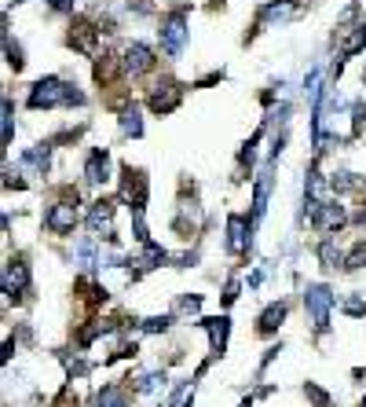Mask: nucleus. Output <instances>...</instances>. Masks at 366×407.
Listing matches in <instances>:
<instances>
[{"instance_id": "nucleus-28", "label": "nucleus", "mask_w": 366, "mask_h": 407, "mask_svg": "<svg viewBox=\"0 0 366 407\" xmlns=\"http://www.w3.org/2000/svg\"><path fill=\"white\" fill-rule=\"evenodd\" d=\"M191 397H194V386H183V389H176L173 407H191Z\"/></svg>"}, {"instance_id": "nucleus-2", "label": "nucleus", "mask_w": 366, "mask_h": 407, "mask_svg": "<svg viewBox=\"0 0 366 407\" xmlns=\"http://www.w3.org/2000/svg\"><path fill=\"white\" fill-rule=\"evenodd\" d=\"M330 304H333V290L322 286V283H311L304 290V309L311 315V327L315 330H326L330 327Z\"/></svg>"}, {"instance_id": "nucleus-18", "label": "nucleus", "mask_w": 366, "mask_h": 407, "mask_svg": "<svg viewBox=\"0 0 366 407\" xmlns=\"http://www.w3.org/2000/svg\"><path fill=\"white\" fill-rule=\"evenodd\" d=\"M121 132L125 136H143V118H139L136 107H125L121 110Z\"/></svg>"}, {"instance_id": "nucleus-19", "label": "nucleus", "mask_w": 366, "mask_h": 407, "mask_svg": "<svg viewBox=\"0 0 366 407\" xmlns=\"http://www.w3.org/2000/svg\"><path fill=\"white\" fill-rule=\"evenodd\" d=\"M48 155H51V147H48V144H41V147H33V150H26V158H22V165H30V169H37V173H44V169H48Z\"/></svg>"}, {"instance_id": "nucleus-20", "label": "nucleus", "mask_w": 366, "mask_h": 407, "mask_svg": "<svg viewBox=\"0 0 366 407\" xmlns=\"http://www.w3.org/2000/svg\"><path fill=\"white\" fill-rule=\"evenodd\" d=\"M345 268L356 272V268H366V239H359L356 246H351V253L345 257Z\"/></svg>"}, {"instance_id": "nucleus-27", "label": "nucleus", "mask_w": 366, "mask_h": 407, "mask_svg": "<svg viewBox=\"0 0 366 407\" xmlns=\"http://www.w3.org/2000/svg\"><path fill=\"white\" fill-rule=\"evenodd\" d=\"M308 397H311V404H315V407H330V397H326V392L319 389V386H311V381H308Z\"/></svg>"}, {"instance_id": "nucleus-23", "label": "nucleus", "mask_w": 366, "mask_h": 407, "mask_svg": "<svg viewBox=\"0 0 366 407\" xmlns=\"http://www.w3.org/2000/svg\"><path fill=\"white\" fill-rule=\"evenodd\" d=\"M168 323H173V315H150V320H143V330L147 334H165Z\"/></svg>"}, {"instance_id": "nucleus-5", "label": "nucleus", "mask_w": 366, "mask_h": 407, "mask_svg": "<svg viewBox=\"0 0 366 407\" xmlns=\"http://www.w3.org/2000/svg\"><path fill=\"white\" fill-rule=\"evenodd\" d=\"M147 195H150L147 173H143V169H132V165H125V169H121V198H125L132 209H143V206H147Z\"/></svg>"}, {"instance_id": "nucleus-1", "label": "nucleus", "mask_w": 366, "mask_h": 407, "mask_svg": "<svg viewBox=\"0 0 366 407\" xmlns=\"http://www.w3.org/2000/svg\"><path fill=\"white\" fill-rule=\"evenodd\" d=\"M81 107L85 92H77V85L62 81V78H41L30 88V107L33 110H51V107Z\"/></svg>"}, {"instance_id": "nucleus-10", "label": "nucleus", "mask_w": 366, "mask_h": 407, "mask_svg": "<svg viewBox=\"0 0 366 407\" xmlns=\"http://www.w3.org/2000/svg\"><path fill=\"white\" fill-rule=\"evenodd\" d=\"M85 180L92 187H99V184L110 180V155H107V147H96L88 155V162H85Z\"/></svg>"}, {"instance_id": "nucleus-9", "label": "nucleus", "mask_w": 366, "mask_h": 407, "mask_svg": "<svg viewBox=\"0 0 366 407\" xmlns=\"http://www.w3.org/2000/svg\"><path fill=\"white\" fill-rule=\"evenodd\" d=\"M30 290V264L26 261H8L4 268V294L8 297H22Z\"/></svg>"}, {"instance_id": "nucleus-17", "label": "nucleus", "mask_w": 366, "mask_h": 407, "mask_svg": "<svg viewBox=\"0 0 366 407\" xmlns=\"http://www.w3.org/2000/svg\"><path fill=\"white\" fill-rule=\"evenodd\" d=\"M319 261L326 264V268H337V264H345V253H341V246H337L333 239H326V243L319 246Z\"/></svg>"}, {"instance_id": "nucleus-21", "label": "nucleus", "mask_w": 366, "mask_h": 407, "mask_svg": "<svg viewBox=\"0 0 366 407\" xmlns=\"http://www.w3.org/2000/svg\"><path fill=\"white\" fill-rule=\"evenodd\" d=\"M268 187H271L268 180H260L256 191H253V217H256V220L264 217V209H268Z\"/></svg>"}, {"instance_id": "nucleus-29", "label": "nucleus", "mask_w": 366, "mask_h": 407, "mask_svg": "<svg viewBox=\"0 0 366 407\" xmlns=\"http://www.w3.org/2000/svg\"><path fill=\"white\" fill-rule=\"evenodd\" d=\"M224 301L231 304V301H238V283H227V290H224Z\"/></svg>"}, {"instance_id": "nucleus-24", "label": "nucleus", "mask_w": 366, "mask_h": 407, "mask_svg": "<svg viewBox=\"0 0 366 407\" xmlns=\"http://www.w3.org/2000/svg\"><path fill=\"white\" fill-rule=\"evenodd\" d=\"M132 227H136V243H150L147 220H143V209H132Z\"/></svg>"}, {"instance_id": "nucleus-14", "label": "nucleus", "mask_w": 366, "mask_h": 407, "mask_svg": "<svg viewBox=\"0 0 366 407\" xmlns=\"http://www.w3.org/2000/svg\"><path fill=\"white\" fill-rule=\"evenodd\" d=\"M202 327L209 330V341H213V349L224 352L227 334H231V320H227V315H213V320H202Z\"/></svg>"}, {"instance_id": "nucleus-6", "label": "nucleus", "mask_w": 366, "mask_h": 407, "mask_svg": "<svg viewBox=\"0 0 366 407\" xmlns=\"http://www.w3.org/2000/svg\"><path fill=\"white\" fill-rule=\"evenodd\" d=\"M88 227H92V235L107 239V243H117V232H114V202L110 198H96V202H92Z\"/></svg>"}, {"instance_id": "nucleus-25", "label": "nucleus", "mask_w": 366, "mask_h": 407, "mask_svg": "<svg viewBox=\"0 0 366 407\" xmlns=\"http://www.w3.org/2000/svg\"><path fill=\"white\" fill-rule=\"evenodd\" d=\"M176 309H180L183 315H198V309H202V297H198V294H194V297H180Z\"/></svg>"}, {"instance_id": "nucleus-8", "label": "nucleus", "mask_w": 366, "mask_h": 407, "mask_svg": "<svg viewBox=\"0 0 366 407\" xmlns=\"http://www.w3.org/2000/svg\"><path fill=\"white\" fill-rule=\"evenodd\" d=\"M154 62H158V59H154V48H150V44H139V41H132V44L125 48L121 67H125V70L136 78V73H147V70H154Z\"/></svg>"}, {"instance_id": "nucleus-26", "label": "nucleus", "mask_w": 366, "mask_h": 407, "mask_svg": "<svg viewBox=\"0 0 366 407\" xmlns=\"http://www.w3.org/2000/svg\"><path fill=\"white\" fill-rule=\"evenodd\" d=\"M158 386H165V374H143L139 378V392H154Z\"/></svg>"}, {"instance_id": "nucleus-13", "label": "nucleus", "mask_w": 366, "mask_h": 407, "mask_svg": "<svg viewBox=\"0 0 366 407\" xmlns=\"http://www.w3.org/2000/svg\"><path fill=\"white\" fill-rule=\"evenodd\" d=\"M245 246H250V220L238 217V213H231L227 217V250L242 253Z\"/></svg>"}, {"instance_id": "nucleus-30", "label": "nucleus", "mask_w": 366, "mask_h": 407, "mask_svg": "<svg viewBox=\"0 0 366 407\" xmlns=\"http://www.w3.org/2000/svg\"><path fill=\"white\" fill-rule=\"evenodd\" d=\"M345 309H348L351 315H363V312H366V304H363V301H348V304H345Z\"/></svg>"}, {"instance_id": "nucleus-4", "label": "nucleus", "mask_w": 366, "mask_h": 407, "mask_svg": "<svg viewBox=\"0 0 366 407\" xmlns=\"http://www.w3.org/2000/svg\"><path fill=\"white\" fill-rule=\"evenodd\" d=\"M162 48H165V55H180L183 52V44H187V15L183 11H173V15H165L162 19Z\"/></svg>"}, {"instance_id": "nucleus-15", "label": "nucleus", "mask_w": 366, "mask_h": 407, "mask_svg": "<svg viewBox=\"0 0 366 407\" xmlns=\"http://www.w3.org/2000/svg\"><path fill=\"white\" fill-rule=\"evenodd\" d=\"M282 320H286V304H282V301H274V304H268V309L260 312L256 330H260V334H274V330L282 327Z\"/></svg>"}, {"instance_id": "nucleus-31", "label": "nucleus", "mask_w": 366, "mask_h": 407, "mask_svg": "<svg viewBox=\"0 0 366 407\" xmlns=\"http://www.w3.org/2000/svg\"><path fill=\"white\" fill-rule=\"evenodd\" d=\"M51 8H55V11H70L73 0H51Z\"/></svg>"}, {"instance_id": "nucleus-22", "label": "nucleus", "mask_w": 366, "mask_h": 407, "mask_svg": "<svg viewBox=\"0 0 366 407\" xmlns=\"http://www.w3.org/2000/svg\"><path fill=\"white\" fill-rule=\"evenodd\" d=\"M4 52H8V67H15V73L26 67V59H22V48L19 44H11V37H4Z\"/></svg>"}, {"instance_id": "nucleus-16", "label": "nucleus", "mask_w": 366, "mask_h": 407, "mask_svg": "<svg viewBox=\"0 0 366 407\" xmlns=\"http://www.w3.org/2000/svg\"><path fill=\"white\" fill-rule=\"evenodd\" d=\"M96 407H128L125 389H117V386H103V389L96 392Z\"/></svg>"}, {"instance_id": "nucleus-12", "label": "nucleus", "mask_w": 366, "mask_h": 407, "mask_svg": "<svg viewBox=\"0 0 366 407\" xmlns=\"http://www.w3.org/2000/svg\"><path fill=\"white\" fill-rule=\"evenodd\" d=\"M96 37H99V30L92 26V22H85V19H77L70 26V44L77 48V52H85V55L96 52Z\"/></svg>"}, {"instance_id": "nucleus-32", "label": "nucleus", "mask_w": 366, "mask_h": 407, "mask_svg": "<svg viewBox=\"0 0 366 407\" xmlns=\"http://www.w3.org/2000/svg\"><path fill=\"white\" fill-rule=\"evenodd\" d=\"M359 224H363V227H366V209H363V213H359Z\"/></svg>"}, {"instance_id": "nucleus-11", "label": "nucleus", "mask_w": 366, "mask_h": 407, "mask_svg": "<svg viewBox=\"0 0 366 407\" xmlns=\"http://www.w3.org/2000/svg\"><path fill=\"white\" fill-rule=\"evenodd\" d=\"M348 220V213H345V206H337V202H319V209H315V217H311V224L319 227V232H337Z\"/></svg>"}, {"instance_id": "nucleus-33", "label": "nucleus", "mask_w": 366, "mask_h": 407, "mask_svg": "<svg viewBox=\"0 0 366 407\" xmlns=\"http://www.w3.org/2000/svg\"><path fill=\"white\" fill-rule=\"evenodd\" d=\"M359 407H366V400H363V404H359Z\"/></svg>"}, {"instance_id": "nucleus-3", "label": "nucleus", "mask_w": 366, "mask_h": 407, "mask_svg": "<svg viewBox=\"0 0 366 407\" xmlns=\"http://www.w3.org/2000/svg\"><path fill=\"white\" fill-rule=\"evenodd\" d=\"M44 227L51 235H70L77 227V191H67V198L55 202L44 217Z\"/></svg>"}, {"instance_id": "nucleus-7", "label": "nucleus", "mask_w": 366, "mask_h": 407, "mask_svg": "<svg viewBox=\"0 0 366 407\" xmlns=\"http://www.w3.org/2000/svg\"><path fill=\"white\" fill-rule=\"evenodd\" d=\"M180 99H183V88H180V81H173V78H162L158 85L150 88L147 103H150V110H154V114H168V110H176V107H180Z\"/></svg>"}]
</instances>
